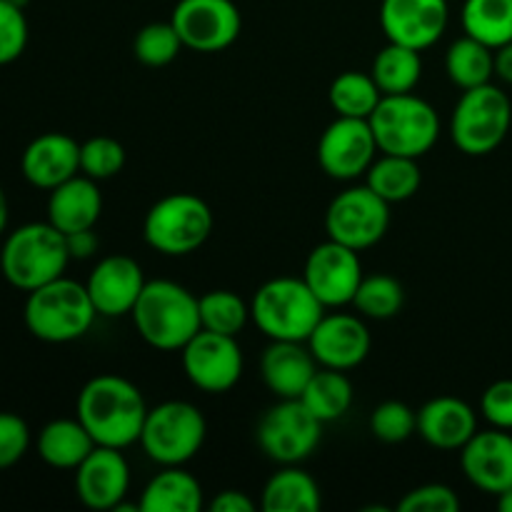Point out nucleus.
Wrapping results in <instances>:
<instances>
[{"label":"nucleus","mask_w":512,"mask_h":512,"mask_svg":"<svg viewBox=\"0 0 512 512\" xmlns=\"http://www.w3.org/2000/svg\"><path fill=\"white\" fill-rule=\"evenodd\" d=\"M10 3H15V5H20V8H25V5H28V0H10Z\"/></svg>","instance_id":"48"},{"label":"nucleus","mask_w":512,"mask_h":512,"mask_svg":"<svg viewBox=\"0 0 512 512\" xmlns=\"http://www.w3.org/2000/svg\"><path fill=\"white\" fill-rule=\"evenodd\" d=\"M28 18L25 8L0 0V65H10L28 48Z\"/></svg>","instance_id":"39"},{"label":"nucleus","mask_w":512,"mask_h":512,"mask_svg":"<svg viewBox=\"0 0 512 512\" xmlns=\"http://www.w3.org/2000/svg\"><path fill=\"white\" fill-rule=\"evenodd\" d=\"M170 23L185 48L198 53H220L240 38L243 15L233 0H178Z\"/></svg>","instance_id":"13"},{"label":"nucleus","mask_w":512,"mask_h":512,"mask_svg":"<svg viewBox=\"0 0 512 512\" xmlns=\"http://www.w3.org/2000/svg\"><path fill=\"white\" fill-rule=\"evenodd\" d=\"M303 280L325 308L350 305L363 280V263L358 258V250L330 238L315 245L305 260Z\"/></svg>","instance_id":"15"},{"label":"nucleus","mask_w":512,"mask_h":512,"mask_svg":"<svg viewBox=\"0 0 512 512\" xmlns=\"http://www.w3.org/2000/svg\"><path fill=\"white\" fill-rule=\"evenodd\" d=\"M138 505L140 512H200L203 485L183 465H170L150 478Z\"/></svg>","instance_id":"25"},{"label":"nucleus","mask_w":512,"mask_h":512,"mask_svg":"<svg viewBox=\"0 0 512 512\" xmlns=\"http://www.w3.org/2000/svg\"><path fill=\"white\" fill-rule=\"evenodd\" d=\"M198 310L200 330L233 338H238L250 320V305L233 290H208L198 298Z\"/></svg>","instance_id":"34"},{"label":"nucleus","mask_w":512,"mask_h":512,"mask_svg":"<svg viewBox=\"0 0 512 512\" xmlns=\"http://www.w3.org/2000/svg\"><path fill=\"white\" fill-rule=\"evenodd\" d=\"M213 512H253L255 503L240 490H223L220 495H215L213 503H210Z\"/></svg>","instance_id":"44"},{"label":"nucleus","mask_w":512,"mask_h":512,"mask_svg":"<svg viewBox=\"0 0 512 512\" xmlns=\"http://www.w3.org/2000/svg\"><path fill=\"white\" fill-rule=\"evenodd\" d=\"M325 315L320 303L303 278H273L258 288L250 303V320L270 340H305Z\"/></svg>","instance_id":"5"},{"label":"nucleus","mask_w":512,"mask_h":512,"mask_svg":"<svg viewBox=\"0 0 512 512\" xmlns=\"http://www.w3.org/2000/svg\"><path fill=\"white\" fill-rule=\"evenodd\" d=\"M130 488V465L123 450L95 445L75 468V495L90 510H115Z\"/></svg>","instance_id":"19"},{"label":"nucleus","mask_w":512,"mask_h":512,"mask_svg":"<svg viewBox=\"0 0 512 512\" xmlns=\"http://www.w3.org/2000/svg\"><path fill=\"white\" fill-rule=\"evenodd\" d=\"M460 20L465 35L493 50L512 40V0H465Z\"/></svg>","instance_id":"31"},{"label":"nucleus","mask_w":512,"mask_h":512,"mask_svg":"<svg viewBox=\"0 0 512 512\" xmlns=\"http://www.w3.org/2000/svg\"><path fill=\"white\" fill-rule=\"evenodd\" d=\"M40 460L55 470H75L95 448V440L78 418H58L38 433Z\"/></svg>","instance_id":"26"},{"label":"nucleus","mask_w":512,"mask_h":512,"mask_svg":"<svg viewBox=\"0 0 512 512\" xmlns=\"http://www.w3.org/2000/svg\"><path fill=\"white\" fill-rule=\"evenodd\" d=\"M260 505L265 512H318L323 498L313 475L295 465H283L265 483Z\"/></svg>","instance_id":"27"},{"label":"nucleus","mask_w":512,"mask_h":512,"mask_svg":"<svg viewBox=\"0 0 512 512\" xmlns=\"http://www.w3.org/2000/svg\"><path fill=\"white\" fill-rule=\"evenodd\" d=\"M130 318L140 338L165 353L183 350L200 330L198 298L173 280H148Z\"/></svg>","instance_id":"2"},{"label":"nucleus","mask_w":512,"mask_h":512,"mask_svg":"<svg viewBox=\"0 0 512 512\" xmlns=\"http://www.w3.org/2000/svg\"><path fill=\"white\" fill-rule=\"evenodd\" d=\"M445 73L463 90L490 83V78L495 75V50L470 35H463L448 48Z\"/></svg>","instance_id":"32"},{"label":"nucleus","mask_w":512,"mask_h":512,"mask_svg":"<svg viewBox=\"0 0 512 512\" xmlns=\"http://www.w3.org/2000/svg\"><path fill=\"white\" fill-rule=\"evenodd\" d=\"M100 213H103V195L98 180L88 175L78 173L50 190L48 223H53L60 233L68 235L95 228Z\"/></svg>","instance_id":"24"},{"label":"nucleus","mask_w":512,"mask_h":512,"mask_svg":"<svg viewBox=\"0 0 512 512\" xmlns=\"http://www.w3.org/2000/svg\"><path fill=\"white\" fill-rule=\"evenodd\" d=\"M480 413L493 428L512 430V378L490 385L480 398Z\"/></svg>","instance_id":"42"},{"label":"nucleus","mask_w":512,"mask_h":512,"mask_svg":"<svg viewBox=\"0 0 512 512\" xmlns=\"http://www.w3.org/2000/svg\"><path fill=\"white\" fill-rule=\"evenodd\" d=\"M370 433L380 443L398 445L418 433V413L400 400H385L370 415Z\"/></svg>","instance_id":"38"},{"label":"nucleus","mask_w":512,"mask_h":512,"mask_svg":"<svg viewBox=\"0 0 512 512\" xmlns=\"http://www.w3.org/2000/svg\"><path fill=\"white\" fill-rule=\"evenodd\" d=\"M380 98H383V93H380L373 75L358 73V70H345V73H340L330 83L328 90L330 108L335 110V115H343V118L368 120L373 115V110L378 108Z\"/></svg>","instance_id":"33"},{"label":"nucleus","mask_w":512,"mask_h":512,"mask_svg":"<svg viewBox=\"0 0 512 512\" xmlns=\"http://www.w3.org/2000/svg\"><path fill=\"white\" fill-rule=\"evenodd\" d=\"M125 168V148L110 135H95L80 143V173L93 180H110Z\"/></svg>","instance_id":"37"},{"label":"nucleus","mask_w":512,"mask_h":512,"mask_svg":"<svg viewBox=\"0 0 512 512\" xmlns=\"http://www.w3.org/2000/svg\"><path fill=\"white\" fill-rule=\"evenodd\" d=\"M145 415L148 405L143 393L130 380L110 373L90 378L75 403V418L103 448L125 450L138 443Z\"/></svg>","instance_id":"1"},{"label":"nucleus","mask_w":512,"mask_h":512,"mask_svg":"<svg viewBox=\"0 0 512 512\" xmlns=\"http://www.w3.org/2000/svg\"><path fill=\"white\" fill-rule=\"evenodd\" d=\"M380 153L423 158L440 138L438 110L413 93L383 95L368 118Z\"/></svg>","instance_id":"6"},{"label":"nucleus","mask_w":512,"mask_h":512,"mask_svg":"<svg viewBox=\"0 0 512 512\" xmlns=\"http://www.w3.org/2000/svg\"><path fill=\"white\" fill-rule=\"evenodd\" d=\"M448 0H383L380 28L390 43L408 45L423 53L438 43L448 28Z\"/></svg>","instance_id":"16"},{"label":"nucleus","mask_w":512,"mask_h":512,"mask_svg":"<svg viewBox=\"0 0 512 512\" xmlns=\"http://www.w3.org/2000/svg\"><path fill=\"white\" fill-rule=\"evenodd\" d=\"M400 512H458L460 498L453 488L440 483L420 485L398 503Z\"/></svg>","instance_id":"40"},{"label":"nucleus","mask_w":512,"mask_h":512,"mask_svg":"<svg viewBox=\"0 0 512 512\" xmlns=\"http://www.w3.org/2000/svg\"><path fill=\"white\" fill-rule=\"evenodd\" d=\"M405 293L403 285L393 275L375 273L363 275L358 285V293L353 298V308L358 310L360 318L370 320H390L403 310Z\"/></svg>","instance_id":"35"},{"label":"nucleus","mask_w":512,"mask_h":512,"mask_svg":"<svg viewBox=\"0 0 512 512\" xmlns=\"http://www.w3.org/2000/svg\"><path fill=\"white\" fill-rule=\"evenodd\" d=\"M65 233L53 223H25L5 235L0 248V273L13 288L30 293L63 278L70 263Z\"/></svg>","instance_id":"3"},{"label":"nucleus","mask_w":512,"mask_h":512,"mask_svg":"<svg viewBox=\"0 0 512 512\" xmlns=\"http://www.w3.org/2000/svg\"><path fill=\"white\" fill-rule=\"evenodd\" d=\"M20 173L33 188L53 190L80 173V143L65 133H43L28 143Z\"/></svg>","instance_id":"21"},{"label":"nucleus","mask_w":512,"mask_h":512,"mask_svg":"<svg viewBox=\"0 0 512 512\" xmlns=\"http://www.w3.org/2000/svg\"><path fill=\"white\" fill-rule=\"evenodd\" d=\"M65 243H68V253L73 260L93 258L100 248V240H98V235H95L93 228L78 230V233H68L65 235Z\"/></svg>","instance_id":"43"},{"label":"nucleus","mask_w":512,"mask_h":512,"mask_svg":"<svg viewBox=\"0 0 512 512\" xmlns=\"http://www.w3.org/2000/svg\"><path fill=\"white\" fill-rule=\"evenodd\" d=\"M300 400L320 423H333V420L343 418L353 405V383L348 380L345 370L318 368Z\"/></svg>","instance_id":"30"},{"label":"nucleus","mask_w":512,"mask_h":512,"mask_svg":"<svg viewBox=\"0 0 512 512\" xmlns=\"http://www.w3.org/2000/svg\"><path fill=\"white\" fill-rule=\"evenodd\" d=\"M213 210L193 193H170L148 210L143 238L158 253L180 258L203 248L213 233Z\"/></svg>","instance_id":"7"},{"label":"nucleus","mask_w":512,"mask_h":512,"mask_svg":"<svg viewBox=\"0 0 512 512\" xmlns=\"http://www.w3.org/2000/svg\"><path fill=\"white\" fill-rule=\"evenodd\" d=\"M378 153L373 128L365 118L338 115L318 140V163L333 180L360 178L368 173Z\"/></svg>","instance_id":"14"},{"label":"nucleus","mask_w":512,"mask_h":512,"mask_svg":"<svg viewBox=\"0 0 512 512\" xmlns=\"http://www.w3.org/2000/svg\"><path fill=\"white\" fill-rule=\"evenodd\" d=\"M183 40H180L178 30L170 23H148L140 28V33L133 40V53L148 68H163L170 65L183 50Z\"/></svg>","instance_id":"36"},{"label":"nucleus","mask_w":512,"mask_h":512,"mask_svg":"<svg viewBox=\"0 0 512 512\" xmlns=\"http://www.w3.org/2000/svg\"><path fill=\"white\" fill-rule=\"evenodd\" d=\"M95 318L98 310L90 300L88 288L65 275L30 290L25 298V328L43 343H73L93 328Z\"/></svg>","instance_id":"4"},{"label":"nucleus","mask_w":512,"mask_h":512,"mask_svg":"<svg viewBox=\"0 0 512 512\" xmlns=\"http://www.w3.org/2000/svg\"><path fill=\"white\" fill-rule=\"evenodd\" d=\"M495 75L512 85V40L495 48Z\"/></svg>","instance_id":"45"},{"label":"nucleus","mask_w":512,"mask_h":512,"mask_svg":"<svg viewBox=\"0 0 512 512\" xmlns=\"http://www.w3.org/2000/svg\"><path fill=\"white\" fill-rule=\"evenodd\" d=\"M30 448V428L20 415L0 413V470L13 468Z\"/></svg>","instance_id":"41"},{"label":"nucleus","mask_w":512,"mask_h":512,"mask_svg":"<svg viewBox=\"0 0 512 512\" xmlns=\"http://www.w3.org/2000/svg\"><path fill=\"white\" fill-rule=\"evenodd\" d=\"M145 283L148 280H145L138 260L130 255H108V258L98 260L85 288H88L98 315L123 318V315L133 313Z\"/></svg>","instance_id":"18"},{"label":"nucleus","mask_w":512,"mask_h":512,"mask_svg":"<svg viewBox=\"0 0 512 512\" xmlns=\"http://www.w3.org/2000/svg\"><path fill=\"white\" fill-rule=\"evenodd\" d=\"M420 183L423 173L418 158H405V155L380 153V158H375L365 173V185L390 205L413 198L420 190Z\"/></svg>","instance_id":"28"},{"label":"nucleus","mask_w":512,"mask_h":512,"mask_svg":"<svg viewBox=\"0 0 512 512\" xmlns=\"http://www.w3.org/2000/svg\"><path fill=\"white\" fill-rule=\"evenodd\" d=\"M323 423L300 398H278L260 418L255 438L260 450L278 465H298L315 453Z\"/></svg>","instance_id":"10"},{"label":"nucleus","mask_w":512,"mask_h":512,"mask_svg":"<svg viewBox=\"0 0 512 512\" xmlns=\"http://www.w3.org/2000/svg\"><path fill=\"white\" fill-rule=\"evenodd\" d=\"M512 125V103L508 93L493 83L463 90L450 118V138L460 153L490 155L503 145Z\"/></svg>","instance_id":"8"},{"label":"nucleus","mask_w":512,"mask_h":512,"mask_svg":"<svg viewBox=\"0 0 512 512\" xmlns=\"http://www.w3.org/2000/svg\"><path fill=\"white\" fill-rule=\"evenodd\" d=\"M185 378L210 395L228 393L243 378V350L233 335L198 330L180 350Z\"/></svg>","instance_id":"12"},{"label":"nucleus","mask_w":512,"mask_h":512,"mask_svg":"<svg viewBox=\"0 0 512 512\" xmlns=\"http://www.w3.org/2000/svg\"><path fill=\"white\" fill-rule=\"evenodd\" d=\"M205 435H208V423L193 403L165 400L155 408H148L138 443L153 463L170 468L193 460L203 448Z\"/></svg>","instance_id":"9"},{"label":"nucleus","mask_w":512,"mask_h":512,"mask_svg":"<svg viewBox=\"0 0 512 512\" xmlns=\"http://www.w3.org/2000/svg\"><path fill=\"white\" fill-rule=\"evenodd\" d=\"M498 510L500 512H512V488L498 495Z\"/></svg>","instance_id":"47"},{"label":"nucleus","mask_w":512,"mask_h":512,"mask_svg":"<svg viewBox=\"0 0 512 512\" xmlns=\"http://www.w3.org/2000/svg\"><path fill=\"white\" fill-rule=\"evenodd\" d=\"M318 368L308 343L300 340H270L260 358V375L275 398H300Z\"/></svg>","instance_id":"22"},{"label":"nucleus","mask_w":512,"mask_h":512,"mask_svg":"<svg viewBox=\"0 0 512 512\" xmlns=\"http://www.w3.org/2000/svg\"><path fill=\"white\" fill-rule=\"evenodd\" d=\"M478 433V415L465 400L440 395L418 410V435L438 450H460Z\"/></svg>","instance_id":"23"},{"label":"nucleus","mask_w":512,"mask_h":512,"mask_svg":"<svg viewBox=\"0 0 512 512\" xmlns=\"http://www.w3.org/2000/svg\"><path fill=\"white\" fill-rule=\"evenodd\" d=\"M390 228V203L368 185H353L335 195L325 213V233L335 243L368 250L385 238Z\"/></svg>","instance_id":"11"},{"label":"nucleus","mask_w":512,"mask_h":512,"mask_svg":"<svg viewBox=\"0 0 512 512\" xmlns=\"http://www.w3.org/2000/svg\"><path fill=\"white\" fill-rule=\"evenodd\" d=\"M305 343L320 368L353 370L368 358L373 340L363 318L350 313H333L320 318Z\"/></svg>","instance_id":"17"},{"label":"nucleus","mask_w":512,"mask_h":512,"mask_svg":"<svg viewBox=\"0 0 512 512\" xmlns=\"http://www.w3.org/2000/svg\"><path fill=\"white\" fill-rule=\"evenodd\" d=\"M460 465L470 483L495 495L512 488V435L510 430H478L460 448Z\"/></svg>","instance_id":"20"},{"label":"nucleus","mask_w":512,"mask_h":512,"mask_svg":"<svg viewBox=\"0 0 512 512\" xmlns=\"http://www.w3.org/2000/svg\"><path fill=\"white\" fill-rule=\"evenodd\" d=\"M8 218H10L8 195H5L3 185H0V238H3V235H5V228H8Z\"/></svg>","instance_id":"46"},{"label":"nucleus","mask_w":512,"mask_h":512,"mask_svg":"<svg viewBox=\"0 0 512 512\" xmlns=\"http://www.w3.org/2000/svg\"><path fill=\"white\" fill-rule=\"evenodd\" d=\"M370 75L378 83L383 95L413 93L415 85L423 78V58L420 50L408 48V45L390 43L375 55Z\"/></svg>","instance_id":"29"}]
</instances>
